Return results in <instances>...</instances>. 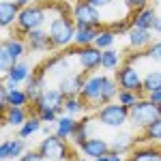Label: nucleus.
<instances>
[{"mask_svg":"<svg viewBox=\"0 0 161 161\" xmlns=\"http://www.w3.org/2000/svg\"><path fill=\"white\" fill-rule=\"evenodd\" d=\"M118 90H120V86H118L116 77L95 71V73L86 75V82H84L80 97L84 99L88 108H103L105 103H112L114 97H118Z\"/></svg>","mask_w":161,"mask_h":161,"instance_id":"f257e3e1","label":"nucleus"},{"mask_svg":"<svg viewBox=\"0 0 161 161\" xmlns=\"http://www.w3.org/2000/svg\"><path fill=\"white\" fill-rule=\"evenodd\" d=\"M47 32H50L52 45L54 50H60V47H69L75 39V32H77V24H75L73 17H69L67 13H58L50 19V26H47Z\"/></svg>","mask_w":161,"mask_h":161,"instance_id":"f03ea898","label":"nucleus"},{"mask_svg":"<svg viewBox=\"0 0 161 161\" xmlns=\"http://www.w3.org/2000/svg\"><path fill=\"white\" fill-rule=\"evenodd\" d=\"M47 11H50V2H41V4H28L19 11V17L15 22V32L17 35H28L30 30L43 28L47 22Z\"/></svg>","mask_w":161,"mask_h":161,"instance_id":"7ed1b4c3","label":"nucleus"},{"mask_svg":"<svg viewBox=\"0 0 161 161\" xmlns=\"http://www.w3.org/2000/svg\"><path fill=\"white\" fill-rule=\"evenodd\" d=\"M131 120V110L125 108L120 101L116 103H105L103 108L97 110V123L110 129H123L125 125Z\"/></svg>","mask_w":161,"mask_h":161,"instance_id":"20e7f679","label":"nucleus"},{"mask_svg":"<svg viewBox=\"0 0 161 161\" xmlns=\"http://www.w3.org/2000/svg\"><path fill=\"white\" fill-rule=\"evenodd\" d=\"M37 150L43 155L45 161H69L71 159V148L67 146V140L58 137L56 133L43 137Z\"/></svg>","mask_w":161,"mask_h":161,"instance_id":"39448f33","label":"nucleus"},{"mask_svg":"<svg viewBox=\"0 0 161 161\" xmlns=\"http://www.w3.org/2000/svg\"><path fill=\"white\" fill-rule=\"evenodd\" d=\"M157 118H161V110L157 103H153L150 99H140L131 108V123L136 125V127H146V125H150L153 120H157Z\"/></svg>","mask_w":161,"mask_h":161,"instance_id":"423d86ee","label":"nucleus"},{"mask_svg":"<svg viewBox=\"0 0 161 161\" xmlns=\"http://www.w3.org/2000/svg\"><path fill=\"white\" fill-rule=\"evenodd\" d=\"M73 52H58V54H54L52 58H47V60L41 64V69L45 71V73L50 75H56L58 77V82H60L64 75L73 73V64H71V60H73Z\"/></svg>","mask_w":161,"mask_h":161,"instance_id":"0eeeda50","label":"nucleus"},{"mask_svg":"<svg viewBox=\"0 0 161 161\" xmlns=\"http://www.w3.org/2000/svg\"><path fill=\"white\" fill-rule=\"evenodd\" d=\"M75 56L77 67L84 71V73H95L101 67V58H103V50H99L97 45H86V47H77L71 50Z\"/></svg>","mask_w":161,"mask_h":161,"instance_id":"6e6552de","label":"nucleus"},{"mask_svg":"<svg viewBox=\"0 0 161 161\" xmlns=\"http://www.w3.org/2000/svg\"><path fill=\"white\" fill-rule=\"evenodd\" d=\"M77 26H95V28H103V17H101V11L95 9L90 2L86 0H77L73 4V15Z\"/></svg>","mask_w":161,"mask_h":161,"instance_id":"1a4fd4ad","label":"nucleus"},{"mask_svg":"<svg viewBox=\"0 0 161 161\" xmlns=\"http://www.w3.org/2000/svg\"><path fill=\"white\" fill-rule=\"evenodd\" d=\"M116 82L123 90H133V92H144V77L140 75L136 64L125 62L116 71Z\"/></svg>","mask_w":161,"mask_h":161,"instance_id":"9d476101","label":"nucleus"},{"mask_svg":"<svg viewBox=\"0 0 161 161\" xmlns=\"http://www.w3.org/2000/svg\"><path fill=\"white\" fill-rule=\"evenodd\" d=\"M64 99L67 97L60 92V88H45V92L37 101H32V108H35V112L43 110V108H50V110L58 112V116H62V114H67L64 112Z\"/></svg>","mask_w":161,"mask_h":161,"instance_id":"9b49d317","label":"nucleus"},{"mask_svg":"<svg viewBox=\"0 0 161 161\" xmlns=\"http://www.w3.org/2000/svg\"><path fill=\"white\" fill-rule=\"evenodd\" d=\"M84 82H86V75L84 71H73V73L64 75L60 82H58V88L64 97H77L84 88Z\"/></svg>","mask_w":161,"mask_h":161,"instance_id":"f8f14e48","label":"nucleus"},{"mask_svg":"<svg viewBox=\"0 0 161 161\" xmlns=\"http://www.w3.org/2000/svg\"><path fill=\"white\" fill-rule=\"evenodd\" d=\"M30 75H32L30 64H28L26 60H19V62L13 64V69L7 75H2V77H4L2 84H7V88H19V84H22V82H28Z\"/></svg>","mask_w":161,"mask_h":161,"instance_id":"ddd939ff","label":"nucleus"},{"mask_svg":"<svg viewBox=\"0 0 161 161\" xmlns=\"http://www.w3.org/2000/svg\"><path fill=\"white\" fill-rule=\"evenodd\" d=\"M80 150L84 153V157H88V159H99V157H103V155H108L112 150V146L103 140V137H99V136H90L80 146Z\"/></svg>","mask_w":161,"mask_h":161,"instance_id":"4468645a","label":"nucleus"},{"mask_svg":"<svg viewBox=\"0 0 161 161\" xmlns=\"http://www.w3.org/2000/svg\"><path fill=\"white\" fill-rule=\"evenodd\" d=\"M26 153V140L24 137H11V140H2L0 144V159L9 161V159H19Z\"/></svg>","mask_w":161,"mask_h":161,"instance_id":"2eb2a0df","label":"nucleus"},{"mask_svg":"<svg viewBox=\"0 0 161 161\" xmlns=\"http://www.w3.org/2000/svg\"><path fill=\"white\" fill-rule=\"evenodd\" d=\"M28 47L32 52H47V50H54L52 45V39H50V32L43 30V28H37V30H30L28 35H24Z\"/></svg>","mask_w":161,"mask_h":161,"instance_id":"dca6fc26","label":"nucleus"},{"mask_svg":"<svg viewBox=\"0 0 161 161\" xmlns=\"http://www.w3.org/2000/svg\"><path fill=\"white\" fill-rule=\"evenodd\" d=\"M45 77H47V73L43 71V69H39V71H35V73L28 77V82H26V92H28V97H30V101H37L43 92H45Z\"/></svg>","mask_w":161,"mask_h":161,"instance_id":"f3484780","label":"nucleus"},{"mask_svg":"<svg viewBox=\"0 0 161 161\" xmlns=\"http://www.w3.org/2000/svg\"><path fill=\"white\" fill-rule=\"evenodd\" d=\"M2 47H7V50H9V54L15 58V62H19V60H24L26 52H28V43H26V39L13 35V37H4Z\"/></svg>","mask_w":161,"mask_h":161,"instance_id":"a211bd4d","label":"nucleus"},{"mask_svg":"<svg viewBox=\"0 0 161 161\" xmlns=\"http://www.w3.org/2000/svg\"><path fill=\"white\" fill-rule=\"evenodd\" d=\"M19 7L11 2V0H0V24L2 28H9L17 22V17H19Z\"/></svg>","mask_w":161,"mask_h":161,"instance_id":"6ab92c4d","label":"nucleus"},{"mask_svg":"<svg viewBox=\"0 0 161 161\" xmlns=\"http://www.w3.org/2000/svg\"><path fill=\"white\" fill-rule=\"evenodd\" d=\"M155 19H157V11H155L153 7H144V9H140V11H133V15H131L133 26H136V28H146V30H153Z\"/></svg>","mask_w":161,"mask_h":161,"instance_id":"aec40b11","label":"nucleus"},{"mask_svg":"<svg viewBox=\"0 0 161 161\" xmlns=\"http://www.w3.org/2000/svg\"><path fill=\"white\" fill-rule=\"evenodd\" d=\"M75 129H77V120H75V116L71 114H62L60 118H58V123L54 127V133L62 140H71L75 133Z\"/></svg>","mask_w":161,"mask_h":161,"instance_id":"412c9836","label":"nucleus"},{"mask_svg":"<svg viewBox=\"0 0 161 161\" xmlns=\"http://www.w3.org/2000/svg\"><path fill=\"white\" fill-rule=\"evenodd\" d=\"M28 120V112L26 108H7V110L2 112V123L7 125V127H13V129H19L22 125Z\"/></svg>","mask_w":161,"mask_h":161,"instance_id":"4be33fe9","label":"nucleus"},{"mask_svg":"<svg viewBox=\"0 0 161 161\" xmlns=\"http://www.w3.org/2000/svg\"><path fill=\"white\" fill-rule=\"evenodd\" d=\"M127 37H129V45H131V47H136V50L148 47L150 43H153V41H150L153 35H150V30H146V28H136V26H133V28L129 30V35H127Z\"/></svg>","mask_w":161,"mask_h":161,"instance_id":"5701e85b","label":"nucleus"},{"mask_svg":"<svg viewBox=\"0 0 161 161\" xmlns=\"http://www.w3.org/2000/svg\"><path fill=\"white\" fill-rule=\"evenodd\" d=\"M99 35V28L95 26H77V32H75L73 43L77 47H86V45H95V39Z\"/></svg>","mask_w":161,"mask_h":161,"instance_id":"b1692460","label":"nucleus"},{"mask_svg":"<svg viewBox=\"0 0 161 161\" xmlns=\"http://www.w3.org/2000/svg\"><path fill=\"white\" fill-rule=\"evenodd\" d=\"M123 56H120V52H116L114 47L110 50H103V58H101V69L103 71H118L123 64Z\"/></svg>","mask_w":161,"mask_h":161,"instance_id":"393cba45","label":"nucleus"},{"mask_svg":"<svg viewBox=\"0 0 161 161\" xmlns=\"http://www.w3.org/2000/svg\"><path fill=\"white\" fill-rule=\"evenodd\" d=\"M129 161H161V148L157 146H140L133 150Z\"/></svg>","mask_w":161,"mask_h":161,"instance_id":"a878e982","label":"nucleus"},{"mask_svg":"<svg viewBox=\"0 0 161 161\" xmlns=\"http://www.w3.org/2000/svg\"><path fill=\"white\" fill-rule=\"evenodd\" d=\"M43 129V120L39 118L37 114L35 116H28V120H26L17 131H19V137H24V140H28V137H32L35 133H39Z\"/></svg>","mask_w":161,"mask_h":161,"instance_id":"bb28decb","label":"nucleus"},{"mask_svg":"<svg viewBox=\"0 0 161 161\" xmlns=\"http://www.w3.org/2000/svg\"><path fill=\"white\" fill-rule=\"evenodd\" d=\"M92 120L95 118H84V120H77V129H75V133H73V140L75 142V146L80 148L84 142H86L88 137H90V127H92Z\"/></svg>","mask_w":161,"mask_h":161,"instance_id":"cd10ccee","label":"nucleus"},{"mask_svg":"<svg viewBox=\"0 0 161 161\" xmlns=\"http://www.w3.org/2000/svg\"><path fill=\"white\" fill-rule=\"evenodd\" d=\"M116 37H118V35H116L112 28L103 26V28H99V35L95 39V45H97L99 50H110L112 45H114V41H116Z\"/></svg>","mask_w":161,"mask_h":161,"instance_id":"c85d7f7f","label":"nucleus"},{"mask_svg":"<svg viewBox=\"0 0 161 161\" xmlns=\"http://www.w3.org/2000/svg\"><path fill=\"white\" fill-rule=\"evenodd\" d=\"M110 146H112V150H116L120 155H127L131 150V146H133V136L131 133H118Z\"/></svg>","mask_w":161,"mask_h":161,"instance_id":"c756f323","label":"nucleus"},{"mask_svg":"<svg viewBox=\"0 0 161 161\" xmlns=\"http://www.w3.org/2000/svg\"><path fill=\"white\" fill-rule=\"evenodd\" d=\"M86 110H88V105L84 103V99H82L80 95L64 99V112L71 114V116H77V114H82V112H86Z\"/></svg>","mask_w":161,"mask_h":161,"instance_id":"7c9ffc66","label":"nucleus"},{"mask_svg":"<svg viewBox=\"0 0 161 161\" xmlns=\"http://www.w3.org/2000/svg\"><path fill=\"white\" fill-rule=\"evenodd\" d=\"M28 101H30V97H28V92L26 90H22V88H9V108H26L28 105Z\"/></svg>","mask_w":161,"mask_h":161,"instance_id":"2f4dec72","label":"nucleus"},{"mask_svg":"<svg viewBox=\"0 0 161 161\" xmlns=\"http://www.w3.org/2000/svg\"><path fill=\"white\" fill-rule=\"evenodd\" d=\"M144 95H146V92H133V90H123V88H120L116 101H120L125 108H129V110H131L140 99H144Z\"/></svg>","mask_w":161,"mask_h":161,"instance_id":"473e14b6","label":"nucleus"},{"mask_svg":"<svg viewBox=\"0 0 161 161\" xmlns=\"http://www.w3.org/2000/svg\"><path fill=\"white\" fill-rule=\"evenodd\" d=\"M142 140H146V142H161V118H157V120H153L150 125L144 127Z\"/></svg>","mask_w":161,"mask_h":161,"instance_id":"72a5a7b5","label":"nucleus"},{"mask_svg":"<svg viewBox=\"0 0 161 161\" xmlns=\"http://www.w3.org/2000/svg\"><path fill=\"white\" fill-rule=\"evenodd\" d=\"M153 90H161V71H148L144 75V92L148 95Z\"/></svg>","mask_w":161,"mask_h":161,"instance_id":"f704fd0d","label":"nucleus"},{"mask_svg":"<svg viewBox=\"0 0 161 161\" xmlns=\"http://www.w3.org/2000/svg\"><path fill=\"white\" fill-rule=\"evenodd\" d=\"M13 64H15V58L9 54V50L7 47H0V71H2V75L9 73L13 69Z\"/></svg>","mask_w":161,"mask_h":161,"instance_id":"c9c22d12","label":"nucleus"},{"mask_svg":"<svg viewBox=\"0 0 161 161\" xmlns=\"http://www.w3.org/2000/svg\"><path fill=\"white\" fill-rule=\"evenodd\" d=\"M35 114H37L39 118L43 120V125H56V123H58V118H60V116H58V112H56V110H50V108L37 110Z\"/></svg>","mask_w":161,"mask_h":161,"instance_id":"e433bc0d","label":"nucleus"},{"mask_svg":"<svg viewBox=\"0 0 161 161\" xmlns=\"http://www.w3.org/2000/svg\"><path fill=\"white\" fill-rule=\"evenodd\" d=\"M108 28H112L116 35H129V30L133 28V22H131V17L129 19H120V22H114V24H110Z\"/></svg>","mask_w":161,"mask_h":161,"instance_id":"4c0bfd02","label":"nucleus"},{"mask_svg":"<svg viewBox=\"0 0 161 161\" xmlns=\"http://www.w3.org/2000/svg\"><path fill=\"white\" fill-rule=\"evenodd\" d=\"M146 58H153V60L161 62V41H155L146 47Z\"/></svg>","mask_w":161,"mask_h":161,"instance_id":"58836bf2","label":"nucleus"},{"mask_svg":"<svg viewBox=\"0 0 161 161\" xmlns=\"http://www.w3.org/2000/svg\"><path fill=\"white\" fill-rule=\"evenodd\" d=\"M17 161H45V159H43V155L39 150H26Z\"/></svg>","mask_w":161,"mask_h":161,"instance_id":"ea45409f","label":"nucleus"},{"mask_svg":"<svg viewBox=\"0 0 161 161\" xmlns=\"http://www.w3.org/2000/svg\"><path fill=\"white\" fill-rule=\"evenodd\" d=\"M92 161H127L120 155V153H116V150H110L108 155H103V157H99V159H92Z\"/></svg>","mask_w":161,"mask_h":161,"instance_id":"a19ab883","label":"nucleus"},{"mask_svg":"<svg viewBox=\"0 0 161 161\" xmlns=\"http://www.w3.org/2000/svg\"><path fill=\"white\" fill-rule=\"evenodd\" d=\"M125 2H127V7L131 11H140V9L148 7V0H125Z\"/></svg>","mask_w":161,"mask_h":161,"instance_id":"79ce46f5","label":"nucleus"},{"mask_svg":"<svg viewBox=\"0 0 161 161\" xmlns=\"http://www.w3.org/2000/svg\"><path fill=\"white\" fill-rule=\"evenodd\" d=\"M86 2H90L95 9H99V11H103V9H108L114 0H86Z\"/></svg>","mask_w":161,"mask_h":161,"instance_id":"37998d69","label":"nucleus"},{"mask_svg":"<svg viewBox=\"0 0 161 161\" xmlns=\"http://www.w3.org/2000/svg\"><path fill=\"white\" fill-rule=\"evenodd\" d=\"M146 99H150L153 103L161 105V90H153V92H148V95H146Z\"/></svg>","mask_w":161,"mask_h":161,"instance_id":"c03bdc74","label":"nucleus"},{"mask_svg":"<svg viewBox=\"0 0 161 161\" xmlns=\"http://www.w3.org/2000/svg\"><path fill=\"white\" fill-rule=\"evenodd\" d=\"M153 32H157V35H161V17L157 15V19H155V26H153Z\"/></svg>","mask_w":161,"mask_h":161,"instance_id":"a18cd8bd","label":"nucleus"},{"mask_svg":"<svg viewBox=\"0 0 161 161\" xmlns=\"http://www.w3.org/2000/svg\"><path fill=\"white\" fill-rule=\"evenodd\" d=\"M11 2H15L19 9H24V7H28V4H32V0H11Z\"/></svg>","mask_w":161,"mask_h":161,"instance_id":"49530a36","label":"nucleus"},{"mask_svg":"<svg viewBox=\"0 0 161 161\" xmlns=\"http://www.w3.org/2000/svg\"><path fill=\"white\" fill-rule=\"evenodd\" d=\"M69 161H88V157H84V159H82V157H77V159H69Z\"/></svg>","mask_w":161,"mask_h":161,"instance_id":"de8ad7c7","label":"nucleus"},{"mask_svg":"<svg viewBox=\"0 0 161 161\" xmlns=\"http://www.w3.org/2000/svg\"><path fill=\"white\" fill-rule=\"evenodd\" d=\"M159 110H161V105H159Z\"/></svg>","mask_w":161,"mask_h":161,"instance_id":"09e8293b","label":"nucleus"}]
</instances>
